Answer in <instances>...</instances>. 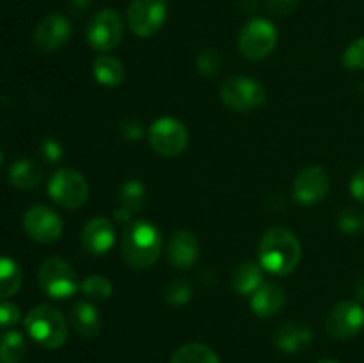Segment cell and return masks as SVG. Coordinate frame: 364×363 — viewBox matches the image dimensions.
Listing matches in <instances>:
<instances>
[{"label": "cell", "instance_id": "cell-1", "mask_svg": "<svg viewBox=\"0 0 364 363\" xmlns=\"http://www.w3.org/2000/svg\"><path fill=\"white\" fill-rule=\"evenodd\" d=\"M301 255V242L291 230L272 226L263 231L258 246V263L262 269L274 276H288L297 269Z\"/></svg>", "mask_w": 364, "mask_h": 363}, {"label": "cell", "instance_id": "cell-2", "mask_svg": "<svg viewBox=\"0 0 364 363\" xmlns=\"http://www.w3.org/2000/svg\"><path fill=\"white\" fill-rule=\"evenodd\" d=\"M121 253L130 269H149L162 253V233L149 221H132L124 226Z\"/></svg>", "mask_w": 364, "mask_h": 363}, {"label": "cell", "instance_id": "cell-3", "mask_svg": "<svg viewBox=\"0 0 364 363\" xmlns=\"http://www.w3.org/2000/svg\"><path fill=\"white\" fill-rule=\"evenodd\" d=\"M28 337L45 349H59L68 338V322L63 313L50 305H38L25 317Z\"/></svg>", "mask_w": 364, "mask_h": 363}, {"label": "cell", "instance_id": "cell-4", "mask_svg": "<svg viewBox=\"0 0 364 363\" xmlns=\"http://www.w3.org/2000/svg\"><path fill=\"white\" fill-rule=\"evenodd\" d=\"M220 102L235 112H251L267 103V91L258 80L245 75H231L219 88Z\"/></svg>", "mask_w": 364, "mask_h": 363}, {"label": "cell", "instance_id": "cell-5", "mask_svg": "<svg viewBox=\"0 0 364 363\" xmlns=\"http://www.w3.org/2000/svg\"><path fill=\"white\" fill-rule=\"evenodd\" d=\"M41 290L52 299H68L80 290V280L66 260L50 256L41 263L38 273Z\"/></svg>", "mask_w": 364, "mask_h": 363}, {"label": "cell", "instance_id": "cell-6", "mask_svg": "<svg viewBox=\"0 0 364 363\" xmlns=\"http://www.w3.org/2000/svg\"><path fill=\"white\" fill-rule=\"evenodd\" d=\"M48 196L55 205L68 210H77L89 198L87 180L84 174L71 167H60L50 178Z\"/></svg>", "mask_w": 364, "mask_h": 363}, {"label": "cell", "instance_id": "cell-7", "mask_svg": "<svg viewBox=\"0 0 364 363\" xmlns=\"http://www.w3.org/2000/svg\"><path fill=\"white\" fill-rule=\"evenodd\" d=\"M277 45V31L272 21L265 18H252L238 36V48L244 57L251 60H262L274 52Z\"/></svg>", "mask_w": 364, "mask_h": 363}, {"label": "cell", "instance_id": "cell-8", "mask_svg": "<svg viewBox=\"0 0 364 363\" xmlns=\"http://www.w3.org/2000/svg\"><path fill=\"white\" fill-rule=\"evenodd\" d=\"M148 141L159 155L173 159V157L181 155L185 148H187V127L180 120H176V117H159L149 127Z\"/></svg>", "mask_w": 364, "mask_h": 363}, {"label": "cell", "instance_id": "cell-9", "mask_svg": "<svg viewBox=\"0 0 364 363\" xmlns=\"http://www.w3.org/2000/svg\"><path fill=\"white\" fill-rule=\"evenodd\" d=\"M123 32L124 25L121 14L116 9L105 7L87 21L85 38L96 52H109L119 45L123 39Z\"/></svg>", "mask_w": 364, "mask_h": 363}, {"label": "cell", "instance_id": "cell-10", "mask_svg": "<svg viewBox=\"0 0 364 363\" xmlns=\"http://www.w3.org/2000/svg\"><path fill=\"white\" fill-rule=\"evenodd\" d=\"M167 18V0H132L127 21L139 38H149L162 28Z\"/></svg>", "mask_w": 364, "mask_h": 363}, {"label": "cell", "instance_id": "cell-11", "mask_svg": "<svg viewBox=\"0 0 364 363\" xmlns=\"http://www.w3.org/2000/svg\"><path fill=\"white\" fill-rule=\"evenodd\" d=\"M364 327V308L355 301H341L329 310L326 331L334 340H350Z\"/></svg>", "mask_w": 364, "mask_h": 363}, {"label": "cell", "instance_id": "cell-12", "mask_svg": "<svg viewBox=\"0 0 364 363\" xmlns=\"http://www.w3.org/2000/svg\"><path fill=\"white\" fill-rule=\"evenodd\" d=\"M331 189L329 173L322 166H306L294 180V198L301 205H316Z\"/></svg>", "mask_w": 364, "mask_h": 363}, {"label": "cell", "instance_id": "cell-13", "mask_svg": "<svg viewBox=\"0 0 364 363\" xmlns=\"http://www.w3.org/2000/svg\"><path fill=\"white\" fill-rule=\"evenodd\" d=\"M23 228L28 237L41 244H52L63 235V221L45 205H32L23 216Z\"/></svg>", "mask_w": 364, "mask_h": 363}, {"label": "cell", "instance_id": "cell-14", "mask_svg": "<svg viewBox=\"0 0 364 363\" xmlns=\"http://www.w3.org/2000/svg\"><path fill=\"white\" fill-rule=\"evenodd\" d=\"M71 38V23L63 14H48L34 31V45L43 52H55L63 48Z\"/></svg>", "mask_w": 364, "mask_h": 363}, {"label": "cell", "instance_id": "cell-15", "mask_svg": "<svg viewBox=\"0 0 364 363\" xmlns=\"http://www.w3.org/2000/svg\"><path fill=\"white\" fill-rule=\"evenodd\" d=\"M116 241V231H114L112 221L107 217H92L85 223L82 228L80 242L82 248L89 253V255L102 256L110 251Z\"/></svg>", "mask_w": 364, "mask_h": 363}, {"label": "cell", "instance_id": "cell-16", "mask_svg": "<svg viewBox=\"0 0 364 363\" xmlns=\"http://www.w3.org/2000/svg\"><path fill=\"white\" fill-rule=\"evenodd\" d=\"M287 302V292L276 281H262L258 288L249 295V305L255 315L262 319L277 315Z\"/></svg>", "mask_w": 364, "mask_h": 363}, {"label": "cell", "instance_id": "cell-17", "mask_svg": "<svg viewBox=\"0 0 364 363\" xmlns=\"http://www.w3.org/2000/svg\"><path fill=\"white\" fill-rule=\"evenodd\" d=\"M199 258V242L188 230H178L171 235L167 246V260L178 270L191 269Z\"/></svg>", "mask_w": 364, "mask_h": 363}, {"label": "cell", "instance_id": "cell-18", "mask_svg": "<svg viewBox=\"0 0 364 363\" xmlns=\"http://www.w3.org/2000/svg\"><path fill=\"white\" fill-rule=\"evenodd\" d=\"M313 342V330L301 320H288L274 331V345L281 352L295 354L308 349Z\"/></svg>", "mask_w": 364, "mask_h": 363}, {"label": "cell", "instance_id": "cell-19", "mask_svg": "<svg viewBox=\"0 0 364 363\" xmlns=\"http://www.w3.org/2000/svg\"><path fill=\"white\" fill-rule=\"evenodd\" d=\"M146 203V187L139 180H128L121 185L119 199L114 210V219L117 223H132L134 217L142 210Z\"/></svg>", "mask_w": 364, "mask_h": 363}, {"label": "cell", "instance_id": "cell-20", "mask_svg": "<svg viewBox=\"0 0 364 363\" xmlns=\"http://www.w3.org/2000/svg\"><path fill=\"white\" fill-rule=\"evenodd\" d=\"M71 326L80 337L95 338L102 330V317L96 306L89 301L75 302L71 308Z\"/></svg>", "mask_w": 364, "mask_h": 363}, {"label": "cell", "instance_id": "cell-21", "mask_svg": "<svg viewBox=\"0 0 364 363\" xmlns=\"http://www.w3.org/2000/svg\"><path fill=\"white\" fill-rule=\"evenodd\" d=\"M92 75L98 80V84L105 85V88H117L124 80L127 71H124L123 63L117 57L102 53L92 60Z\"/></svg>", "mask_w": 364, "mask_h": 363}, {"label": "cell", "instance_id": "cell-22", "mask_svg": "<svg viewBox=\"0 0 364 363\" xmlns=\"http://www.w3.org/2000/svg\"><path fill=\"white\" fill-rule=\"evenodd\" d=\"M263 281V270L262 265L256 262H242L235 267L233 274H231V287L237 294L240 295H251L256 288L262 285Z\"/></svg>", "mask_w": 364, "mask_h": 363}, {"label": "cell", "instance_id": "cell-23", "mask_svg": "<svg viewBox=\"0 0 364 363\" xmlns=\"http://www.w3.org/2000/svg\"><path fill=\"white\" fill-rule=\"evenodd\" d=\"M43 180V169L36 160L23 159L18 160L9 169V182L16 189H34Z\"/></svg>", "mask_w": 364, "mask_h": 363}, {"label": "cell", "instance_id": "cell-24", "mask_svg": "<svg viewBox=\"0 0 364 363\" xmlns=\"http://www.w3.org/2000/svg\"><path fill=\"white\" fill-rule=\"evenodd\" d=\"M169 363H220L219 356L215 354L212 347L205 344H198V342H191L176 351L171 356Z\"/></svg>", "mask_w": 364, "mask_h": 363}, {"label": "cell", "instance_id": "cell-25", "mask_svg": "<svg viewBox=\"0 0 364 363\" xmlns=\"http://www.w3.org/2000/svg\"><path fill=\"white\" fill-rule=\"evenodd\" d=\"M23 281L21 267L13 258L0 256V299L16 294Z\"/></svg>", "mask_w": 364, "mask_h": 363}, {"label": "cell", "instance_id": "cell-26", "mask_svg": "<svg viewBox=\"0 0 364 363\" xmlns=\"http://www.w3.org/2000/svg\"><path fill=\"white\" fill-rule=\"evenodd\" d=\"M25 351H27L25 338L18 331H7L0 337V362L2 363H18L25 356Z\"/></svg>", "mask_w": 364, "mask_h": 363}, {"label": "cell", "instance_id": "cell-27", "mask_svg": "<svg viewBox=\"0 0 364 363\" xmlns=\"http://www.w3.org/2000/svg\"><path fill=\"white\" fill-rule=\"evenodd\" d=\"M112 283L109 278L102 276V274H91L80 281V292L91 301H105L112 295Z\"/></svg>", "mask_w": 364, "mask_h": 363}, {"label": "cell", "instance_id": "cell-28", "mask_svg": "<svg viewBox=\"0 0 364 363\" xmlns=\"http://www.w3.org/2000/svg\"><path fill=\"white\" fill-rule=\"evenodd\" d=\"M220 66H223V59H220V53L215 48L201 50L196 57V68L205 77H217Z\"/></svg>", "mask_w": 364, "mask_h": 363}, {"label": "cell", "instance_id": "cell-29", "mask_svg": "<svg viewBox=\"0 0 364 363\" xmlns=\"http://www.w3.org/2000/svg\"><path fill=\"white\" fill-rule=\"evenodd\" d=\"M166 301L173 306H183L191 301L192 287L187 280H173L164 288Z\"/></svg>", "mask_w": 364, "mask_h": 363}, {"label": "cell", "instance_id": "cell-30", "mask_svg": "<svg viewBox=\"0 0 364 363\" xmlns=\"http://www.w3.org/2000/svg\"><path fill=\"white\" fill-rule=\"evenodd\" d=\"M341 60H343V66L347 68V70H364V38L352 41L350 45L347 46V50L343 52Z\"/></svg>", "mask_w": 364, "mask_h": 363}, {"label": "cell", "instance_id": "cell-31", "mask_svg": "<svg viewBox=\"0 0 364 363\" xmlns=\"http://www.w3.org/2000/svg\"><path fill=\"white\" fill-rule=\"evenodd\" d=\"M338 226L345 233H358L364 228V216L359 210L345 209L338 216Z\"/></svg>", "mask_w": 364, "mask_h": 363}, {"label": "cell", "instance_id": "cell-32", "mask_svg": "<svg viewBox=\"0 0 364 363\" xmlns=\"http://www.w3.org/2000/svg\"><path fill=\"white\" fill-rule=\"evenodd\" d=\"M265 6L272 16H290L299 7V0H265Z\"/></svg>", "mask_w": 364, "mask_h": 363}, {"label": "cell", "instance_id": "cell-33", "mask_svg": "<svg viewBox=\"0 0 364 363\" xmlns=\"http://www.w3.org/2000/svg\"><path fill=\"white\" fill-rule=\"evenodd\" d=\"M20 310L13 302H0V326H14L20 322Z\"/></svg>", "mask_w": 364, "mask_h": 363}, {"label": "cell", "instance_id": "cell-34", "mask_svg": "<svg viewBox=\"0 0 364 363\" xmlns=\"http://www.w3.org/2000/svg\"><path fill=\"white\" fill-rule=\"evenodd\" d=\"M350 194L354 196V199H358L359 203H364V166L359 167V169L352 174Z\"/></svg>", "mask_w": 364, "mask_h": 363}, {"label": "cell", "instance_id": "cell-35", "mask_svg": "<svg viewBox=\"0 0 364 363\" xmlns=\"http://www.w3.org/2000/svg\"><path fill=\"white\" fill-rule=\"evenodd\" d=\"M41 152H43V155L50 160V162H57V160L63 157V148H60L59 142L53 141V139H48V141L43 142Z\"/></svg>", "mask_w": 364, "mask_h": 363}, {"label": "cell", "instance_id": "cell-36", "mask_svg": "<svg viewBox=\"0 0 364 363\" xmlns=\"http://www.w3.org/2000/svg\"><path fill=\"white\" fill-rule=\"evenodd\" d=\"M123 135L128 139V141H137V139L142 137V127L139 123H134V121H127V123L123 125Z\"/></svg>", "mask_w": 364, "mask_h": 363}, {"label": "cell", "instance_id": "cell-37", "mask_svg": "<svg viewBox=\"0 0 364 363\" xmlns=\"http://www.w3.org/2000/svg\"><path fill=\"white\" fill-rule=\"evenodd\" d=\"M238 7H240L244 13H252L258 7V0H238Z\"/></svg>", "mask_w": 364, "mask_h": 363}, {"label": "cell", "instance_id": "cell-38", "mask_svg": "<svg viewBox=\"0 0 364 363\" xmlns=\"http://www.w3.org/2000/svg\"><path fill=\"white\" fill-rule=\"evenodd\" d=\"M89 6H91V0H71V7H73L77 13L87 11Z\"/></svg>", "mask_w": 364, "mask_h": 363}, {"label": "cell", "instance_id": "cell-39", "mask_svg": "<svg viewBox=\"0 0 364 363\" xmlns=\"http://www.w3.org/2000/svg\"><path fill=\"white\" fill-rule=\"evenodd\" d=\"M358 294H359V298L364 299V278L359 281V285H358Z\"/></svg>", "mask_w": 364, "mask_h": 363}, {"label": "cell", "instance_id": "cell-40", "mask_svg": "<svg viewBox=\"0 0 364 363\" xmlns=\"http://www.w3.org/2000/svg\"><path fill=\"white\" fill-rule=\"evenodd\" d=\"M316 363H340V362H336V359H320V362Z\"/></svg>", "mask_w": 364, "mask_h": 363}, {"label": "cell", "instance_id": "cell-41", "mask_svg": "<svg viewBox=\"0 0 364 363\" xmlns=\"http://www.w3.org/2000/svg\"><path fill=\"white\" fill-rule=\"evenodd\" d=\"M0 164H2V153H0Z\"/></svg>", "mask_w": 364, "mask_h": 363}]
</instances>
